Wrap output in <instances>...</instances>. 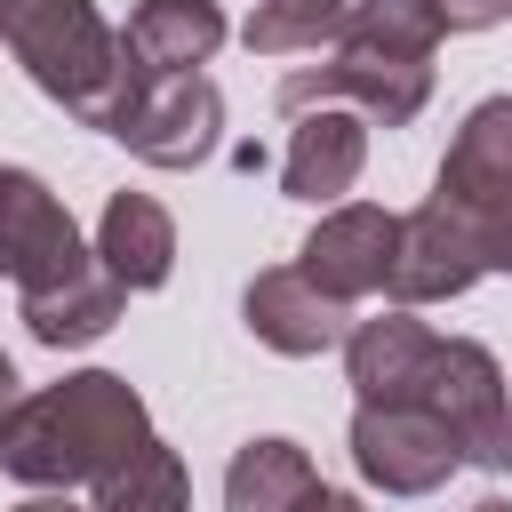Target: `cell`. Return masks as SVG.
<instances>
[{
    "mask_svg": "<svg viewBox=\"0 0 512 512\" xmlns=\"http://www.w3.org/2000/svg\"><path fill=\"white\" fill-rule=\"evenodd\" d=\"M360 160H368V120L320 104V112H296L280 184H288V200H312V208H320V200H344V192L360 184Z\"/></svg>",
    "mask_w": 512,
    "mask_h": 512,
    "instance_id": "cell-13",
    "label": "cell"
},
{
    "mask_svg": "<svg viewBox=\"0 0 512 512\" xmlns=\"http://www.w3.org/2000/svg\"><path fill=\"white\" fill-rule=\"evenodd\" d=\"M432 192H440L448 208H464V216L480 224L488 256H496V232H504V216H512V96H488V104L464 112V128H456Z\"/></svg>",
    "mask_w": 512,
    "mask_h": 512,
    "instance_id": "cell-9",
    "label": "cell"
},
{
    "mask_svg": "<svg viewBox=\"0 0 512 512\" xmlns=\"http://www.w3.org/2000/svg\"><path fill=\"white\" fill-rule=\"evenodd\" d=\"M8 408H16V368H8V352H0V424H8Z\"/></svg>",
    "mask_w": 512,
    "mask_h": 512,
    "instance_id": "cell-22",
    "label": "cell"
},
{
    "mask_svg": "<svg viewBox=\"0 0 512 512\" xmlns=\"http://www.w3.org/2000/svg\"><path fill=\"white\" fill-rule=\"evenodd\" d=\"M488 272H512V216H504V232H496V256H488Z\"/></svg>",
    "mask_w": 512,
    "mask_h": 512,
    "instance_id": "cell-21",
    "label": "cell"
},
{
    "mask_svg": "<svg viewBox=\"0 0 512 512\" xmlns=\"http://www.w3.org/2000/svg\"><path fill=\"white\" fill-rule=\"evenodd\" d=\"M144 440H152V424H144V400L128 392V376L88 368V376H64V384L8 408L0 464L16 480H32V488H96Z\"/></svg>",
    "mask_w": 512,
    "mask_h": 512,
    "instance_id": "cell-4",
    "label": "cell"
},
{
    "mask_svg": "<svg viewBox=\"0 0 512 512\" xmlns=\"http://www.w3.org/2000/svg\"><path fill=\"white\" fill-rule=\"evenodd\" d=\"M344 8H352V0H256V16H248V48H264V56L320 48V40H336Z\"/></svg>",
    "mask_w": 512,
    "mask_h": 512,
    "instance_id": "cell-17",
    "label": "cell"
},
{
    "mask_svg": "<svg viewBox=\"0 0 512 512\" xmlns=\"http://www.w3.org/2000/svg\"><path fill=\"white\" fill-rule=\"evenodd\" d=\"M0 8H8V16H16V8H24V0H0Z\"/></svg>",
    "mask_w": 512,
    "mask_h": 512,
    "instance_id": "cell-24",
    "label": "cell"
},
{
    "mask_svg": "<svg viewBox=\"0 0 512 512\" xmlns=\"http://www.w3.org/2000/svg\"><path fill=\"white\" fill-rule=\"evenodd\" d=\"M344 368H352L360 408H424V416H440L464 440V464H480L496 424L512 416L496 352L472 344V336H432L408 304H392L376 320H352Z\"/></svg>",
    "mask_w": 512,
    "mask_h": 512,
    "instance_id": "cell-1",
    "label": "cell"
},
{
    "mask_svg": "<svg viewBox=\"0 0 512 512\" xmlns=\"http://www.w3.org/2000/svg\"><path fill=\"white\" fill-rule=\"evenodd\" d=\"M136 160L152 168H200L224 136V96L208 72H168V80H120V104L104 120Z\"/></svg>",
    "mask_w": 512,
    "mask_h": 512,
    "instance_id": "cell-6",
    "label": "cell"
},
{
    "mask_svg": "<svg viewBox=\"0 0 512 512\" xmlns=\"http://www.w3.org/2000/svg\"><path fill=\"white\" fill-rule=\"evenodd\" d=\"M96 264L120 280V288H160L168 264H176V224L160 200L144 192H112L104 200V224H96Z\"/></svg>",
    "mask_w": 512,
    "mask_h": 512,
    "instance_id": "cell-14",
    "label": "cell"
},
{
    "mask_svg": "<svg viewBox=\"0 0 512 512\" xmlns=\"http://www.w3.org/2000/svg\"><path fill=\"white\" fill-rule=\"evenodd\" d=\"M224 48V8L216 0H144L120 32V64L128 80H168V72H200Z\"/></svg>",
    "mask_w": 512,
    "mask_h": 512,
    "instance_id": "cell-12",
    "label": "cell"
},
{
    "mask_svg": "<svg viewBox=\"0 0 512 512\" xmlns=\"http://www.w3.org/2000/svg\"><path fill=\"white\" fill-rule=\"evenodd\" d=\"M392 248H400V216H384V208H328L320 232L304 240L296 272L312 288H328L336 304H352V296H376L392 280Z\"/></svg>",
    "mask_w": 512,
    "mask_h": 512,
    "instance_id": "cell-10",
    "label": "cell"
},
{
    "mask_svg": "<svg viewBox=\"0 0 512 512\" xmlns=\"http://www.w3.org/2000/svg\"><path fill=\"white\" fill-rule=\"evenodd\" d=\"M312 488H320V472L296 440H248L224 472V512H304Z\"/></svg>",
    "mask_w": 512,
    "mask_h": 512,
    "instance_id": "cell-15",
    "label": "cell"
},
{
    "mask_svg": "<svg viewBox=\"0 0 512 512\" xmlns=\"http://www.w3.org/2000/svg\"><path fill=\"white\" fill-rule=\"evenodd\" d=\"M88 512H192L176 448L144 440V448H136L120 472H104V480H96V504H88Z\"/></svg>",
    "mask_w": 512,
    "mask_h": 512,
    "instance_id": "cell-16",
    "label": "cell"
},
{
    "mask_svg": "<svg viewBox=\"0 0 512 512\" xmlns=\"http://www.w3.org/2000/svg\"><path fill=\"white\" fill-rule=\"evenodd\" d=\"M440 8V24L448 32H488V24H504L512 16V0H432Z\"/></svg>",
    "mask_w": 512,
    "mask_h": 512,
    "instance_id": "cell-18",
    "label": "cell"
},
{
    "mask_svg": "<svg viewBox=\"0 0 512 512\" xmlns=\"http://www.w3.org/2000/svg\"><path fill=\"white\" fill-rule=\"evenodd\" d=\"M480 272H488V240H480V224L432 192L416 216H400V248H392V280H384V296H392V304H440V296H464Z\"/></svg>",
    "mask_w": 512,
    "mask_h": 512,
    "instance_id": "cell-7",
    "label": "cell"
},
{
    "mask_svg": "<svg viewBox=\"0 0 512 512\" xmlns=\"http://www.w3.org/2000/svg\"><path fill=\"white\" fill-rule=\"evenodd\" d=\"M0 272L24 296V328L40 344H88L120 320V280L80 248L64 200L32 168H0Z\"/></svg>",
    "mask_w": 512,
    "mask_h": 512,
    "instance_id": "cell-2",
    "label": "cell"
},
{
    "mask_svg": "<svg viewBox=\"0 0 512 512\" xmlns=\"http://www.w3.org/2000/svg\"><path fill=\"white\" fill-rule=\"evenodd\" d=\"M16 512H88V504H72L64 488H48V496H32V504H16Z\"/></svg>",
    "mask_w": 512,
    "mask_h": 512,
    "instance_id": "cell-20",
    "label": "cell"
},
{
    "mask_svg": "<svg viewBox=\"0 0 512 512\" xmlns=\"http://www.w3.org/2000/svg\"><path fill=\"white\" fill-rule=\"evenodd\" d=\"M240 312H248L256 344H272V352H288V360H312V352H328V344L352 336V312H344L328 288H312L296 264L256 272L248 296H240Z\"/></svg>",
    "mask_w": 512,
    "mask_h": 512,
    "instance_id": "cell-11",
    "label": "cell"
},
{
    "mask_svg": "<svg viewBox=\"0 0 512 512\" xmlns=\"http://www.w3.org/2000/svg\"><path fill=\"white\" fill-rule=\"evenodd\" d=\"M472 512H512V504H504V496H480V504H472Z\"/></svg>",
    "mask_w": 512,
    "mask_h": 512,
    "instance_id": "cell-23",
    "label": "cell"
},
{
    "mask_svg": "<svg viewBox=\"0 0 512 512\" xmlns=\"http://www.w3.org/2000/svg\"><path fill=\"white\" fill-rule=\"evenodd\" d=\"M440 8L432 0H352L328 56L288 72L280 80V112H312V104H336L352 96L368 120L384 128H408L432 96V48H440Z\"/></svg>",
    "mask_w": 512,
    "mask_h": 512,
    "instance_id": "cell-3",
    "label": "cell"
},
{
    "mask_svg": "<svg viewBox=\"0 0 512 512\" xmlns=\"http://www.w3.org/2000/svg\"><path fill=\"white\" fill-rule=\"evenodd\" d=\"M352 464L384 496H432L464 464V440L424 408H352Z\"/></svg>",
    "mask_w": 512,
    "mask_h": 512,
    "instance_id": "cell-8",
    "label": "cell"
},
{
    "mask_svg": "<svg viewBox=\"0 0 512 512\" xmlns=\"http://www.w3.org/2000/svg\"><path fill=\"white\" fill-rule=\"evenodd\" d=\"M304 512H360V504H352L344 488H312V496H304Z\"/></svg>",
    "mask_w": 512,
    "mask_h": 512,
    "instance_id": "cell-19",
    "label": "cell"
},
{
    "mask_svg": "<svg viewBox=\"0 0 512 512\" xmlns=\"http://www.w3.org/2000/svg\"><path fill=\"white\" fill-rule=\"evenodd\" d=\"M8 48L32 72V88L56 96L72 120H88V128L112 120L128 64H120V32L96 16V0H24L8 16Z\"/></svg>",
    "mask_w": 512,
    "mask_h": 512,
    "instance_id": "cell-5",
    "label": "cell"
}]
</instances>
